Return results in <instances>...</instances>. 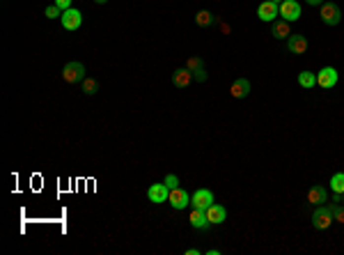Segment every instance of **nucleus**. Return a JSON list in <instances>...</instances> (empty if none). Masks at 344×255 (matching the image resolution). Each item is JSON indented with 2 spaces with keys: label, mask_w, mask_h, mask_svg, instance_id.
Listing matches in <instances>:
<instances>
[{
  "label": "nucleus",
  "mask_w": 344,
  "mask_h": 255,
  "mask_svg": "<svg viewBox=\"0 0 344 255\" xmlns=\"http://www.w3.org/2000/svg\"><path fill=\"white\" fill-rule=\"evenodd\" d=\"M85 78V67L80 62H67L65 69H62V81L65 83H83Z\"/></svg>",
  "instance_id": "nucleus-1"
},
{
  "label": "nucleus",
  "mask_w": 344,
  "mask_h": 255,
  "mask_svg": "<svg viewBox=\"0 0 344 255\" xmlns=\"http://www.w3.org/2000/svg\"><path fill=\"white\" fill-rule=\"evenodd\" d=\"M333 214H331V209L326 207V205H321V207L314 209V214H312V225L317 230H328L333 225Z\"/></svg>",
  "instance_id": "nucleus-2"
},
{
  "label": "nucleus",
  "mask_w": 344,
  "mask_h": 255,
  "mask_svg": "<svg viewBox=\"0 0 344 255\" xmlns=\"http://www.w3.org/2000/svg\"><path fill=\"white\" fill-rule=\"evenodd\" d=\"M321 21L326 26H338L342 21V9H340L335 2H324L321 5Z\"/></svg>",
  "instance_id": "nucleus-3"
},
{
  "label": "nucleus",
  "mask_w": 344,
  "mask_h": 255,
  "mask_svg": "<svg viewBox=\"0 0 344 255\" xmlns=\"http://www.w3.org/2000/svg\"><path fill=\"white\" fill-rule=\"evenodd\" d=\"M280 14V5L278 2H273V0H266V2H262V5L257 7V19L264 21V23H271V21L278 19Z\"/></svg>",
  "instance_id": "nucleus-4"
},
{
  "label": "nucleus",
  "mask_w": 344,
  "mask_h": 255,
  "mask_svg": "<svg viewBox=\"0 0 344 255\" xmlns=\"http://www.w3.org/2000/svg\"><path fill=\"white\" fill-rule=\"evenodd\" d=\"M301 5H298L296 0H282L280 2V16L285 21H289V23H294V21L301 19Z\"/></svg>",
  "instance_id": "nucleus-5"
},
{
  "label": "nucleus",
  "mask_w": 344,
  "mask_h": 255,
  "mask_svg": "<svg viewBox=\"0 0 344 255\" xmlns=\"http://www.w3.org/2000/svg\"><path fill=\"white\" fill-rule=\"evenodd\" d=\"M213 202L216 200H213V193L209 191V188H198V191L191 195L193 209H206V207H211Z\"/></svg>",
  "instance_id": "nucleus-6"
},
{
  "label": "nucleus",
  "mask_w": 344,
  "mask_h": 255,
  "mask_svg": "<svg viewBox=\"0 0 344 255\" xmlns=\"http://www.w3.org/2000/svg\"><path fill=\"white\" fill-rule=\"evenodd\" d=\"M317 85L324 87V90L335 87L338 85V69L335 67H324L321 72H317Z\"/></svg>",
  "instance_id": "nucleus-7"
},
{
  "label": "nucleus",
  "mask_w": 344,
  "mask_h": 255,
  "mask_svg": "<svg viewBox=\"0 0 344 255\" xmlns=\"http://www.w3.org/2000/svg\"><path fill=\"white\" fill-rule=\"evenodd\" d=\"M60 21H62V28H65V30H78L80 23H83V14L71 7V9H65V12H62Z\"/></svg>",
  "instance_id": "nucleus-8"
},
{
  "label": "nucleus",
  "mask_w": 344,
  "mask_h": 255,
  "mask_svg": "<svg viewBox=\"0 0 344 255\" xmlns=\"http://www.w3.org/2000/svg\"><path fill=\"white\" fill-rule=\"evenodd\" d=\"M168 202H170L172 205V209H179V212H181V209H186L188 207V205H191V195L186 193L184 188H172L170 191V195H168Z\"/></svg>",
  "instance_id": "nucleus-9"
},
{
  "label": "nucleus",
  "mask_w": 344,
  "mask_h": 255,
  "mask_svg": "<svg viewBox=\"0 0 344 255\" xmlns=\"http://www.w3.org/2000/svg\"><path fill=\"white\" fill-rule=\"evenodd\" d=\"M168 195H170V188L161 182V184H152V186L147 188V198L154 202V205H161V202L168 200Z\"/></svg>",
  "instance_id": "nucleus-10"
},
{
  "label": "nucleus",
  "mask_w": 344,
  "mask_h": 255,
  "mask_svg": "<svg viewBox=\"0 0 344 255\" xmlns=\"http://www.w3.org/2000/svg\"><path fill=\"white\" fill-rule=\"evenodd\" d=\"M287 51L294 55H303L308 51V37L303 35H289V39H287Z\"/></svg>",
  "instance_id": "nucleus-11"
},
{
  "label": "nucleus",
  "mask_w": 344,
  "mask_h": 255,
  "mask_svg": "<svg viewBox=\"0 0 344 255\" xmlns=\"http://www.w3.org/2000/svg\"><path fill=\"white\" fill-rule=\"evenodd\" d=\"M308 202H310L312 207H321V205H326V202H328V193H326V188L319 186V184H314V186L308 191Z\"/></svg>",
  "instance_id": "nucleus-12"
},
{
  "label": "nucleus",
  "mask_w": 344,
  "mask_h": 255,
  "mask_svg": "<svg viewBox=\"0 0 344 255\" xmlns=\"http://www.w3.org/2000/svg\"><path fill=\"white\" fill-rule=\"evenodd\" d=\"M230 94L234 99H245V97L250 94V81H248V78H237L230 87Z\"/></svg>",
  "instance_id": "nucleus-13"
},
{
  "label": "nucleus",
  "mask_w": 344,
  "mask_h": 255,
  "mask_svg": "<svg viewBox=\"0 0 344 255\" xmlns=\"http://www.w3.org/2000/svg\"><path fill=\"white\" fill-rule=\"evenodd\" d=\"M205 212H206V219H209L211 225H220V223H225V219H227L225 207H220V205H216V202H213L211 207H206Z\"/></svg>",
  "instance_id": "nucleus-14"
},
{
  "label": "nucleus",
  "mask_w": 344,
  "mask_h": 255,
  "mask_svg": "<svg viewBox=\"0 0 344 255\" xmlns=\"http://www.w3.org/2000/svg\"><path fill=\"white\" fill-rule=\"evenodd\" d=\"M188 221H191V225L195 230H209V225H211V223H209V219H206L205 209H193L191 219H188Z\"/></svg>",
  "instance_id": "nucleus-15"
},
{
  "label": "nucleus",
  "mask_w": 344,
  "mask_h": 255,
  "mask_svg": "<svg viewBox=\"0 0 344 255\" xmlns=\"http://www.w3.org/2000/svg\"><path fill=\"white\" fill-rule=\"evenodd\" d=\"M193 83V72H188V69H177L174 74H172V85L174 87H188Z\"/></svg>",
  "instance_id": "nucleus-16"
},
{
  "label": "nucleus",
  "mask_w": 344,
  "mask_h": 255,
  "mask_svg": "<svg viewBox=\"0 0 344 255\" xmlns=\"http://www.w3.org/2000/svg\"><path fill=\"white\" fill-rule=\"evenodd\" d=\"M271 30H273V37H275V39H289V35H291L289 21H273Z\"/></svg>",
  "instance_id": "nucleus-17"
},
{
  "label": "nucleus",
  "mask_w": 344,
  "mask_h": 255,
  "mask_svg": "<svg viewBox=\"0 0 344 255\" xmlns=\"http://www.w3.org/2000/svg\"><path fill=\"white\" fill-rule=\"evenodd\" d=\"M298 85L305 87V90L314 87V85H317V74H314V72H308V69L301 72V74H298Z\"/></svg>",
  "instance_id": "nucleus-18"
},
{
  "label": "nucleus",
  "mask_w": 344,
  "mask_h": 255,
  "mask_svg": "<svg viewBox=\"0 0 344 255\" xmlns=\"http://www.w3.org/2000/svg\"><path fill=\"white\" fill-rule=\"evenodd\" d=\"M195 23H198L200 28H209L216 23V19H213L211 12H206V9H200L198 14H195Z\"/></svg>",
  "instance_id": "nucleus-19"
},
{
  "label": "nucleus",
  "mask_w": 344,
  "mask_h": 255,
  "mask_svg": "<svg viewBox=\"0 0 344 255\" xmlns=\"http://www.w3.org/2000/svg\"><path fill=\"white\" fill-rule=\"evenodd\" d=\"M331 191L333 193H344V173H335L331 177Z\"/></svg>",
  "instance_id": "nucleus-20"
},
{
  "label": "nucleus",
  "mask_w": 344,
  "mask_h": 255,
  "mask_svg": "<svg viewBox=\"0 0 344 255\" xmlns=\"http://www.w3.org/2000/svg\"><path fill=\"white\" fill-rule=\"evenodd\" d=\"M83 92H85L87 97L97 94V92H99V83L94 81V78H90V76H87V78H83Z\"/></svg>",
  "instance_id": "nucleus-21"
},
{
  "label": "nucleus",
  "mask_w": 344,
  "mask_h": 255,
  "mask_svg": "<svg viewBox=\"0 0 344 255\" xmlns=\"http://www.w3.org/2000/svg\"><path fill=\"white\" fill-rule=\"evenodd\" d=\"M186 69L195 74L200 69H205V62H202V58H195V55H193V58H186Z\"/></svg>",
  "instance_id": "nucleus-22"
},
{
  "label": "nucleus",
  "mask_w": 344,
  "mask_h": 255,
  "mask_svg": "<svg viewBox=\"0 0 344 255\" xmlns=\"http://www.w3.org/2000/svg\"><path fill=\"white\" fill-rule=\"evenodd\" d=\"M44 14H46L48 19H58V16H62V9H60V7L53 2V5H48L46 9H44Z\"/></svg>",
  "instance_id": "nucleus-23"
},
{
  "label": "nucleus",
  "mask_w": 344,
  "mask_h": 255,
  "mask_svg": "<svg viewBox=\"0 0 344 255\" xmlns=\"http://www.w3.org/2000/svg\"><path fill=\"white\" fill-rule=\"evenodd\" d=\"M163 184H166V186L172 191V188H177V186H179V177H177V175H168L166 180H163Z\"/></svg>",
  "instance_id": "nucleus-24"
},
{
  "label": "nucleus",
  "mask_w": 344,
  "mask_h": 255,
  "mask_svg": "<svg viewBox=\"0 0 344 255\" xmlns=\"http://www.w3.org/2000/svg\"><path fill=\"white\" fill-rule=\"evenodd\" d=\"M193 78H195L198 83H205L206 78H209V76H206V69H200V72H195V74H193Z\"/></svg>",
  "instance_id": "nucleus-25"
},
{
  "label": "nucleus",
  "mask_w": 344,
  "mask_h": 255,
  "mask_svg": "<svg viewBox=\"0 0 344 255\" xmlns=\"http://www.w3.org/2000/svg\"><path fill=\"white\" fill-rule=\"evenodd\" d=\"M71 2L73 0H55V5H58L62 12H65V9H71Z\"/></svg>",
  "instance_id": "nucleus-26"
},
{
  "label": "nucleus",
  "mask_w": 344,
  "mask_h": 255,
  "mask_svg": "<svg viewBox=\"0 0 344 255\" xmlns=\"http://www.w3.org/2000/svg\"><path fill=\"white\" fill-rule=\"evenodd\" d=\"M335 221H338V223H344V207H342V205H340L338 212H335Z\"/></svg>",
  "instance_id": "nucleus-27"
},
{
  "label": "nucleus",
  "mask_w": 344,
  "mask_h": 255,
  "mask_svg": "<svg viewBox=\"0 0 344 255\" xmlns=\"http://www.w3.org/2000/svg\"><path fill=\"white\" fill-rule=\"evenodd\" d=\"M308 5H324V0H308Z\"/></svg>",
  "instance_id": "nucleus-28"
},
{
  "label": "nucleus",
  "mask_w": 344,
  "mask_h": 255,
  "mask_svg": "<svg viewBox=\"0 0 344 255\" xmlns=\"http://www.w3.org/2000/svg\"><path fill=\"white\" fill-rule=\"evenodd\" d=\"M186 255H200V251L198 249H188V251H186Z\"/></svg>",
  "instance_id": "nucleus-29"
},
{
  "label": "nucleus",
  "mask_w": 344,
  "mask_h": 255,
  "mask_svg": "<svg viewBox=\"0 0 344 255\" xmlns=\"http://www.w3.org/2000/svg\"><path fill=\"white\" fill-rule=\"evenodd\" d=\"M94 2H97V5H106L108 0H94Z\"/></svg>",
  "instance_id": "nucleus-30"
},
{
  "label": "nucleus",
  "mask_w": 344,
  "mask_h": 255,
  "mask_svg": "<svg viewBox=\"0 0 344 255\" xmlns=\"http://www.w3.org/2000/svg\"><path fill=\"white\" fill-rule=\"evenodd\" d=\"M273 2H278V5H280V2H282V0H273Z\"/></svg>",
  "instance_id": "nucleus-31"
},
{
  "label": "nucleus",
  "mask_w": 344,
  "mask_h": 255,
  "mask_svg": "<svg viewBox=\"0 0 344 255\" xmlns=\"http://www.w3.org/2000/svg\"><path fill=\"white\" fill-rule=\"evenodd\" d=\"M342 202H344V193H342Z\"/></svg>",
  "instance_id": "nucleus-32"
}]
</instances>
